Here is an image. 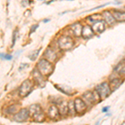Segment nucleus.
I'll return each instance as SVG.
<instances>
[{"instance_id": "nucleus-1", "label": "nucleus", "mask_w": 125, "mask_h": 125, "mask_svg": "<svg viewBox=\"0 0 125 125\" xmlns=\"http://www.w3.org/2000/svg\"><path fill=\"white\" fill-rule=\"evenodd\" d=\"M38 69L39 71L43 75L48 76L53 73V66L51 63V62L48 61L47 59H41L40 61L38 62Z\"/></svg>"}, {"instance_id": "nucleus-2", "label": "nucleus", "mask_w": 125, "mask_h": 125, "mask_svg": "<svg viewBox=\"0 0 125 125\" xmlns=\"http://www.w3.org/2000/svg\"><path fill=\"white\" fill-rule=\"evenodd\" d=\"M29 114H32L36 122H43L44 120V114L39 104H33L29 107Z\"/></svg>"}, {"instance_id": "nucleus-3", "label": "nucleus", "mask_w": 125, "mask_h": 125, "mask_svg": "<svg viewBox=\"0 0 125 125\" xmlns=\"http://www.w3.org/2000/svg\"><path fill=\"white\" fill-rule=\"evenodd\" d=\"M98 98H99V95L95 91L91 92V91H87L83 94L82 99L83 100L84 103L86 104H90V105H94V104H96L98 101Z\"/></svg>"}, {"instance_id": "nucleus-4", "label": "nucleus", "mask_w": 125, "mask_h": 125, "mask_svg": "<svg viewBox=\"0 0 125 125\" xmlns=\"http://www.w3.org/2000/svg\"><path fill=\"white\" fill-rule=\"evenodd\" d=\"M58 43L59 48H61L62 50L66 51V50H68L73 47L74 42H73V39L71 37H68V36H62V37H60L59 39H58Z\"/></svg>"}, {"instance_id": "nucleus-5", "label": "nucleus", "mask_w": 125, "mask_h": 125, "mask_svg": "<svg viewBox=\"0 0 125 125\" xmlns=\"http://www.w3.org/2000/svg\"><path fill=\"white\" fill-rule=\"evenodd\" d=\"M95 90L99 95V98H106L111 93V89L108 83H103L97 85Z\"/></svg>"}, {"instance_id": "nucleus-6", "label": "nucleus", "mask_w": 125, "mask_h": 125, "mask_svg": "<svg viewBox=\"0 0 125 125\" xmlns=\"http://www.w3.org/2000/svg\"><path fill=\"white\" fill-rule=\"evenodd\" d=\"M33 83L30 81V80L27 79L25 81H23L19 90V95L21 97H26L31 92V90L33 89Z\"/></svg>"}, {"instance_id": "nucleus-7", "label": "nucleus", "mask_w": 125, "mask_h": 125, "mask_svg": "<svg viewBox=\"0 0 125 125\" xmlns=\"http://www.w3.org/2000/svg\"><path fill=\"white\" fill-rule=\"evenodd\" d=\"M29 117V112L27 108H22L14 115V120L18 123L25 122Z\"/></svg>"}, {"instance_id": "nucleus-8", "label": "nucleus", "mask_w": 125, "mask_h": 125, "mask_svg": "<svg viewBox=\"0 0 125 125\" xmlns=\"http://www.w3.org/2000/svg\"><path fill=\"white\" fill-rule=\"evenodd\" d=\"M74 104V108H75V111L78 114H82L87 108V104L84 103L83 100L80 98H77L73 101Z\"/></svg>"}, {"instance_id": "nucleus-9", "label": "nucleus", "mask_w": 125, "mask_h": 125, "mask_svg": "<svg viewBox=\"0 0 125 125\" xmlns=\"http://www.w3.org/2000/svg\"><path fill=\"white\" fill-rule=\"evenodd\" d=\"M33 79L39 87H41V88H43L45 86V80H44V78L43 77V74L38 69H34L33 72Z\"/></svg>"}, {"instance_id": "nucleus-10", "label": "nucleus", "mask_w": 125, "mask_h": 125, "mask_svg": "<svg viewBox=\"0 0 125 125\" xmlns=\"http://www.w3.org/2000/svg\"><path fill=\"white\" fill-rule=\"evenodd\" d=\"M92 29L94 31V33H101L105 29V23L104 21H102V20H98V21L93 24Z\"/></svg>"}, {"instance_id": "nucleus-11", "label": "nucleus", "mask_w": 125, "mask_h": 125, "mask_svg": "<svg viewBox=\"0 0 125 125\" xmlns=\"http://www.w3.org/2000/svg\"><path fill=\"white\" fill-rule=\"evenodd\" d=\"M44 57L46 58L48 61L54 62L57 59V54H56V52L54 51V49L51 48H48L46 49L45 53H44Z\"/></svg>"}, {"instance_id": "nucleus-12", "label": "nucleus", "mask_w": 125, "mask_h": 125, "mask_svg": "<svg viewBox=\"0 0 125 125\" xmlns=\"http://www.w3.org/2000/svg\"><path fill=\"white\" fill-rule=\"evenodd\" d=\"M48 115L51 119H56L59 117V112H58V108L57 106L52 105L49 107L48 111Z\"/></svg>"}, {"instance_id": "nucleus-13", "label": "nucleus", "mask_w": 125, "mask_h": 125, "mask_svg": "<svg viewBox=\"0 0 125 125\" xmlns=\"http://www.w3.org/2000/svg\"><path fill=\"white\" fill-rule=\"evenodd\" d=\"M70 29H71V31L73 33V34L76 36V37H80V36H81L83 26L80 23H73L72 25L70 26Z\"/></svg>"}, {"instance_id": "nucleus-14", "label": "nucleus", "mask_w": 125, "mask_h": 125, "mask_svg": "<svg viewBox=\"0 0 125 125\" xmlns=\"http://www.w3.org/2000/svg\"><path fill=\"white\" fill-rule=\"evenodd\" d=\"M94 31H93L92 28L88 25H86L84 27H83L82 29V33H81V36H83V38L84 39H89L91 38L93 35H94Z\"/></svg>"}, {"instance_id": "nucleus-15", "label": "nucleus", "mask_w": 125, "mask_h": 125, "mask_svg": "<svg viewBox=\"0 0 125 125\" xmlns=\"http://www.w3.org/2000/svg\"><path fill=\"white\" fill-rule=\"evenodd\" d=\"M102 15L108 24H109V25H114V24L115 23L116 21H115V19H114L112 13H110V12H108V11H104V13H102Z\"/></svg>"}, {"instance_id": "nucleus-16", "label": "nucleus", "mask_w": 125, "mask_h": 125, "mask_svg": "<svg viewBox=\"0 0 125 125\" xmlns=\"http://www.w3.org/2000/svg\"><path fill=\"white\" fill-rule=\"evenodd\" d=\"M58 104V112H59V114H62V115H66V114H68V103L66 101H61Z\"/></svg>"}, {"instance_id": "nucleus-17", "label": "nucleus", "mask_w": 125, "mask_h": 125, "mask_svg": "<svg viewBox=\"0 0 125 125\" xmlns=\"http://www.w3.org/2000/svg\"><path fill=\"white\" fill-rule=\"evenodd\" d=\"M112 14L114 16L115 21L118 22H124L125 19V13L124 12L118 11V10H114L112 12Z\"/></svg>"}, {"instance_id": "nucleus-18", "label": "nucleus", "mask_w": 125, "mask_h": 125, "mask_svg": "<svg viewBox=\"0 0 125 125\" xmlns=\"http://www.w3.org/2000/svg\"><path fill=\"white\" fill-rule=\"evenodd\" d=\"M122 83L123 82L120 78H114V79L110 82V83L108 84V85H109L110 89H111V92H114V90L118 89V88L121 86Z\"/></svg>"}, {"instance_id": "nucleus-19", "label": "nucleus", "mask_w": 125, "mask_h": 125, "mask_svg": "<svg viewBox=\"0 0 125 125\" xmlns=\"http://www.w3.org/2000/svg\"><path fill=\"white\" fill-rule=\"evenodd\" d=\"M57 89H58L59 91L62 92L63 94H68V95H72L73 94V91L70 87L68 86H66V85H56L54 86Z\"/></svg>"}, {"instance_id": "nucleus-20", "label": "nucleus", "mask_w": 125, "mask_h": 125, "mask_svg": "<svg viewBox=\"0 0 125 125\" xmlns=\"http://www.w3.org/2000/svg\"><path fill=\"white\" fill-rule=\"evenodd\" d=\"M114 72L119 73L120 74H124V63L123 62V63H119L114 68Z\"/></svg>"}, {"instance_id": "nucleus-21", "label": "nucleus", "mask_w": 125, "mask_h": 125, "mask_svg": "<svg viewBox=\"0 0 125 125\" xmlns=\"http://www.w3.org/2000/svg\"><path fill=\"white\" fill-rule=\"evenodd\" d=\"M68 113L71 114L72 115H74L76 114V111H75V108H74L73 101H70L69 103H68Z\"/></svg>"}, {"instance_id": "nucleus-22", "label": "nucleus", "mask_w": 125, "mask_h": 125, "mask_svg": "<svg viewBox=\"0 0 125 125\" xmlns=\"http://www.w3.org/2000/svg\"><path fill=\"white\" fill-rule=\"evenodd\" d=\"M39 51H40V49H39V50H35V51L32 52V53L29 55V58L32 60V61H34V60H35L36 58H38V56H39Z\"/></svg>"}, {"instance_id": "nucleus-23", "label": "nucleus", "mask_w": 125, "mask_h": 125, "mask_svg": "<svg viewBox=\"0 0 125 125\" xmlns=\"http://www.w3.org/2000/svg\"><path fill=\"white\" fill-rule=\"evenodd\" d=\"M18 112V107L13 104V105L10 106L9 108H8V113L9 114H14V113H17Z\"/></svg>"}, {"instance_id": "nucleus-24", "label": "nucleus", "mask_w": 125, "mask_h": 125, "mask_svg": "<svg viewBox=\"0 0 125 125\" xmlns=\"http://www.w3.org/2000/svg\"><path fill=\"white\" fill-rule=\"evenodd\" d=\"M0 58L3 60H12L13 56L9 55V54H5V53H0Z\"/></svg>"}, {"instance_id": "nucleus-25", "label": "nucleus", "mask_w": 125, "mask_h": 125, "mask_svg": "<svg viewBox=\"0 0 125 125\" xmlns=\"http://www.w3.org/2000/svg\"><path fill=\"white\" fill-rule=\"evenodd\" d=\"M17 34H18V31L15 30V32L13 33V42H12V47H13L15 44V42H16V38H17Z\"/></svg>"}, {"instance_id": "nucleus-26", "label": "nucleus", "mask_w": 125, "mask_h": 125, "mask_svg": "<svg viewBox=\"0 0 125 125\" xmlns=\"http://www.w3.org/2000/svg\"><path fill=\"white\" fill-rule=\"evenodd\" d=\"M27 67H29V64H28V63H22L21 65H20L19 70V71H21V70H23L24 68H26Z\"/></svg>"}, {"instance_id": "nucleus-27", "label": "nucleus", "mask_w": 125, "mask_h": 125, "mask_svg": "<svg viewBox=\"0 0 125 125\" xmlns=\"http://www.w3.org/2000/svg\"><path fill=\"white\" fill-rule=\"evenodd\" d=\"M39 28V25L38 24H36V25H33L31 27V29H30V33H33V32H35V30Z\"/></svg>"}, {"instance_id": "nucleus-28", "label": "nucleus", "mask_w": 125, "mask_h": 125, "mask_svg": "<svg viewBox=\"0 0 125 125\" xmlns=\"http://www.w3.org/2000/svg\"><path fill=\"white\" fill-rule=\"evenodd\" d=\"M109 110V106H107V107H104V108H103V112L104 113H106V112H108V111Z\"/></svg>"}, {"instance_id": "nucleus-29", "label": "nucleus", "mask_w": 125, "mask_h": 125, "mask_svg": "<svg viewBox=\"0 0 125 125\" xmlns=\"http://www.w3.org/2000/svg\"><path fill=\"white\" fill-rule=\"evenodd\" d=\"M50 20L49 19H44L43 20V23H48V22H49Z\"/></svg>"}, {"instance_id": "nucleus-30", "label": "nucleus", "mask_w": 125, "mask_h": 125, "mask_svg": "<svg viewBox=\"0 0 125 125\" xmlns=\"http://www.w3.org/2000/svg\"><path fill=\"white\" fill-rule=\"evenodd\" d=\"M69 1H73V0H69Z\"/></svg>"}]
</instances>
